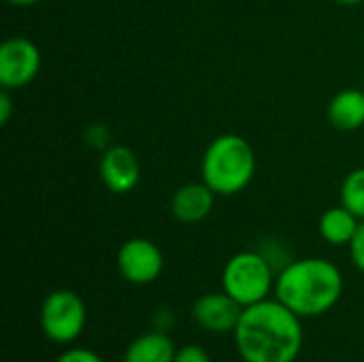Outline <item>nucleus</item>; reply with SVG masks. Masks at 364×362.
I'll return each mask as SVG.
<instances>
[{
    "mask_svg": "<svg viewBox=\"0 0 364 362\" xmlns=\"http://www.w3.org/2000/svg\"><path fill=\"white\" fill-rule=\"evenodd\" d=\"M256 151L247 139L241 134H220L215 137L200 162L203 181L218 196H235L243 192L256 175Z\"/></svg>",
    "mask_w": 364,
    "mask_h": 362,
    "instance_id": "3",
    "label": "nucleus"
},
{
    "mask_svg": "<svg viewBox=\"0 0 364 362\" xmlns=\"http://www.w3.org/2000/svg\"><path fill=\"white\" fill-rule=\"evenodd\" d=\"M177 348L164 331L136 337L124 352V362H173Z\"/></svg>",
    "mask_w": 364,
    "mask_h": 362,
    "instance_id": "12",
    "label": "nucleus"
},
{
    "mask_svg": "<svg viewBox=\"0 0 364 362\" xmlns=\"http://www.w3.org/2000/svg\"><path fill=\"white\" fill-rule=\"evenodd\" d=\"M173 362H211V358L205 352V348H200L196 344H188V346L177 348V354H175Z\"/></svg>",
    "mask_w": 364,
    "mask_h": 362,
    "instance_id": "17",
    "label": "nucleus"
},
{
    "mask_svg": "<svg viewBox=\"0 0 364 362\" xmlns=\"http://www.w3.org/2000/svg\"><path fill=\"white\" fill-rule=\"evenodd\" d=\"M6 2L13 4V6H32V4H36L41 0H6Z\"/></svg>",
    "mask_w": 364,
    "mask_h": 362,
    "instance_id": "20",
    "label": "nucleus"
},
{
    "mask_svg": "<svg viewBox=\"0 0 364 362\" xmlns=\"http://www.w3.org/2000/svg\"><path fill=\"white\" fill-rule=\"evenodd\" d=\"M162 250L145 237L128 239L117 252V271L126 282L134 286L154 284L162 275Z\"/></svg>",
    "mask_w": 364,
    "mask_h": 362,
    "instance_id": "7",
    "label": "nucleus"
},
{
    "mask_svg": "<svg viewBox=\"0 0 364 362\" xmlns=\"http://www.w3.org/2000/svg\"><path fill=\"white\" fill-rule=\"evenodd\" d=\"M326 117L333 128L343 132H354L364 126V90H341L337 92L328 107Z\"/></svg>",
    "mask_w": 364,
    "mask_h": 362,
    "instance_id": "11",
    "label": "nucleus"
},
{
    "mask_svg": "<svg viewBox=\"0 0 364 362\" xmlns=\"http://www.w3.org/2000/svg\"><path fill=\"white\" fill-rule=\"evenodd\" d=\"M83 141H85L92 149H96V151L102 154L105 149L111 147V132H109V128L102 126V124H90V126L85 128V132H83Z\"/></svg>",
    "mask_w": 364,
    "mask_h": 362,
    "instance_id": "15",
    "label": "nucleus"
},
{
    "mask_svg": "<svg viewBox=\"0 0 364 362\" xmlns=\"http://www.w3.org/2000/svg\"><path fill=\"white\" fill-rule=\"evenodd\" d=\"M343 294V275L326 258H299L282 267L275 280V299L299 318L328 314Z\"/></svg>",
    "mask_w": 364,
    "mask_h": 362,
    "instance_id": "2",
    "label": "nucleus"
},
{
    "mask_svg": "<svg viewBox=\"0 0 364 362\" xmlns=\"http://www.w3.org/2000/svg\"><path fill=\"white\" fill-rule=\"evenodd\" d=\"M275 269L273 262L256 250L237 252L228 258L222 271V290L232 297L243 309L267 301L275 292Z\"/></svg>",
    "mask_w": 364,
    "mask_h": 362,
    "instance_id": "4",
    "label": "nucleus"
},
{
    "mask_svg": "<svg viewBox=\"0 0 364 362\" xmlns=\"http://www.w3.org/2000/svg\"><path fill=\"white\" fill-rule=\"evenodd\" d=\"M98 175L109 192L128 194L141 181V164L136 154L126 145H111L102 151L98 162Z\"/></svg>",
    "mask_w": 364,
    "mask_h": 362,
    "instance_id": "8",
    "label": "nucleus"
},
{
    "mask_svg": "<svg viewBox=\"0 0 364 362\" xmlns=\"http://www.w3.org/2000/svg\"><path fill=\"white\" fill-rule=\"evenodd\" d=\"M335 2H339V4H343V6H356V4H360L363 0H335Z\"/></svg>",
    "mask_w": 364,
    "mask_h": 362,
    "instance_id": "21",
    "label": "nucleus"
},
{
    "mask_svg": "<svg viewBox=\"0 0 364 362\" xmlns=\"http://www.w3.org/2000/svg\"><path fill=\"white\" fill-rule=\"evenodd\" d=\"M358 226H360V220L348 207H343V205L326 209L320 215V222H318L320 237L328 245H335V247L350 245L354 235H356V230H358Z\"/></svg>",
    "mask_w": 364,
    "mask_h": 362,
    "instance_id": "13",
    "label": "nucleus"
},
{
    "mask_svg": "<svg viewBox=\"0 0 364 362\" xmlns=\"http://www.w3.org/2000/svg\"><path fill=\"white\" fill-rule=\"evenodd\" d=\"M87 322V309L83 299L73 290H53L41 305V331L60 346L79 339Z\"/></svg>",
    "mask_w": 364,
    "mask_h": 362,
    "instance_id": "5",
    "label": "nucleus"
},
{
    "mask_svg": "<svg viewBox=\"0 0 364 362\" xmlns=\"http://www.w3.org/2000/svg\"><path fill=\"white\" fill-rule=\"evenodd\" d=\"M55 362H105L96 352L87 350V348H70L64 354H60V358Z\"/></svg>",
    "mask_w": 364,
    "mask_h": 362,
    "instance_id": "18",
    "label": "nucleus"
},
{
    "mask_svg": "<svg viewBox=\"0 0 364 362\" xmlns=\"http://www.w3.org/2000/svg\"><path fill=\"white\" fill-rule=\"evenodd\" d=\"M350 247V258H352V265L364 273V220H360V226L352 239V243L348 245Z\"/></svg>",
    "mask_w": 364,
    "mask_h": 362,
    "instance_id": "16",
    "label": "nucleus"
},
{
    "mask_svg": "<svg viewBox=\"0 0 364 362\" xmlns=\"http://www.w3.org/2000/svg\"><path fill=\"white\" fill-rule=\"evenodd\" d=\"M41 49L26 36H9L0 45V85L2 90H21L32 83L41 70Z\"/></svg>",
    "mask_w": 364,
    "mask_h": 362,
    "instance_id": "6",
    "label": "nucleus"
},
{
    "mask_svg": "<svg viewBox=\"0 0 364 362\" xmlns=\"http://www.w3.org/2000/svg\"><path fill=\"white\" fill-rule=\"evenodd\" d=\"M215 196L218 194L205 181L183 183L171 196V213L181 224H198L211 215Z\"/></svg>",
    "mask_w": 364,
    "mask_h": 362,
    "instance_id": "10",
    "label": "nucleus"
},
{
    "mask_svg": "<svg viewBox=\"0 0 364 362\" xmlns=\"http://www.w3.org/2000/svg\"><path fill=\"white\" fill-rule=\"evenodd\" d=\"M11 113H13L11 92H9V90H2V92H0V122H2V124H9Z\"/></svg>",
    "mask_w": 364,
    "mask_h": 362,
    "instance_id": "19",
    "label": "nucleus"
},
{
    "mask_svg": "<svg viewBox=\"0 0 364 362\" xmlns=\"http://www.w3.org/2000/svg\"><path fill=\"white\" fill-rule=\"evenodd\" d=\"M341 205L348 207L358 220H364V166L350 171L339 190Z\"/></svg>",
    "mask_w": 364,
    "mask_h": 362,
    "instance_id": "14",
    "label": "nucleus"
},
{
    "mask_svg": "<svg viewBox=\"0 0 364 362\" xmlns=\"http://www.w3.org/2000/svg\"><path fill=\"white\" fill-rule=\"evenodd\" d=\"M241 312L243 307L222 290V292H209L198 297L192 307V318L203 331H209L213 335H224V333H235Z\"/></svg>",
    "mask_w": 364,
    "mask_h": 362,
    "instance_id": "9",
    "label": "nucleus"
},
{
    "mask_svg": "<svg viewBox=\"0 0 364 362\" xmlns=\"http://www.w3.org/2000/svg\"><path fill=\"white\" fill-rule=\"evenodd\" d=\"M303 318L277 299H267L241 312L232 333L243 362H294L303 350Z\"/></svg>",
    "mask_w": 364,
    "mask_h": 362,
    "instance_id": "1",
    "label": "nucleus"
}]
</instances>
